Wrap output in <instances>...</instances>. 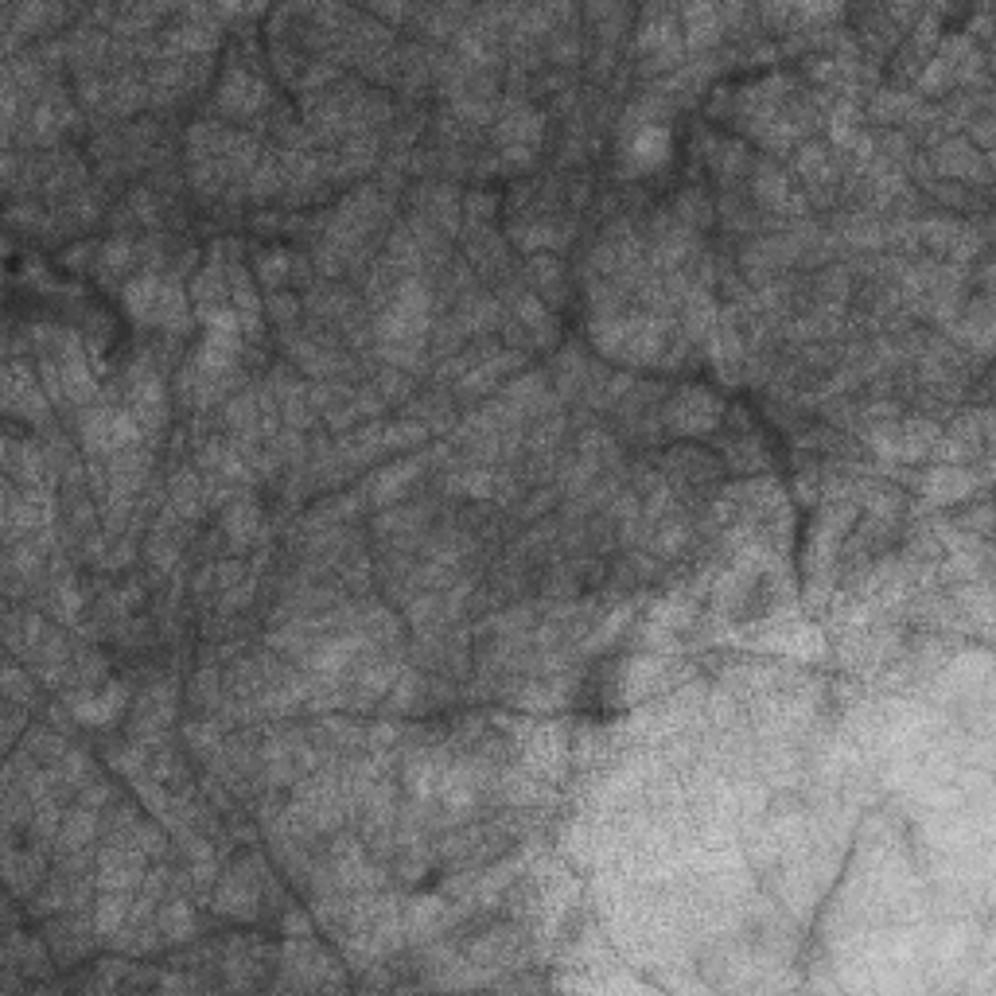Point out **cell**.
I'll return each instance as SVG.
<instances>
[{
    "instance_id": "obj_1",
    "label": "cell",
    "mask_w": 996,
    "mask_h": 996,
    "mask_svg": "<svg viewBox=\"0 0 996 996\" xmlns=\"http://www.w3.org/2000/svg\"><path fill=\"white\" fill-rule=\"evenodd\" d=\"M666 148H670V133H666L662 125H646L639 137L631 141V160H635L639 168H654V164L666 156Z\"/></svg>"
}]
</instances>
